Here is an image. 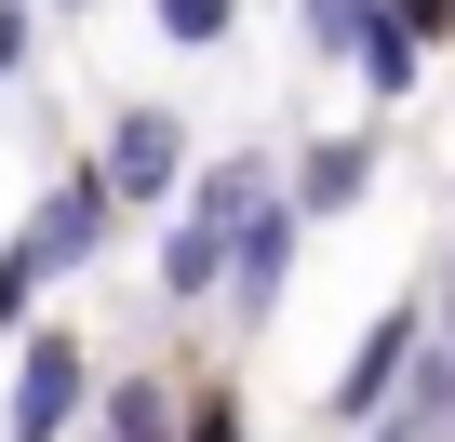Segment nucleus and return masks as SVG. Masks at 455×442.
<instances>
[{"label":"nucleus","instance_id":"12","mask_svg":"<svg viewBox=\"0 0 455 442\" xmlns=\"http://www.w3.org/2000/svg\"><path fill=\"white\" fill-rule=\"evenodd\" d=\"M308 28H322L335 54H362V41H375V0H308Z\"/></svg>","mask_w":455,"mask_h":442},{"label":"nucleus","instance_id":"5","mask_svg":"<svg viewBox=\"0 0 455 442\" xmlns=\"http://www.w3.org/2000/svg\"><path fill=\"white\" fill-rule=\"evenodd\" d=\"M402 375H415V309H375V322H362V349H348V375H335V415H362V429H375V415L402 402Z\"/></svg>","mask_w":455,"mask_h":442},{"label":"nucleus","instance_id":"9","mask_svg":"<svg viewBox=\"0 0 455 442\" xmlns=\"http://www.w3.org/2000/svg\"><path fill=\"white\" fill-rule=\"evenodd\" d=\"M161 429H174V389H161V375L108 389V442H161Z\"/></svg>","mask_w":455,"mask_h":442},{"label":"nucleus","instance_id":"15","mask_svg":"<svg viewBox=\"0 0 455 442\" xmlns=\"http://www.w3.org/2000/svg\"><path fill=\"white\" fill-rule=\"evenodd\" d=\"M188 442H242V415H228V402H201V415H188Z\"/></svg>","mask_w":455,"mask_h":442},{"label":"nucleus","instance_id":"2","mask_svg":"<svg viewBox=\"0 0 455 442\" xmlns=\"http://www.w3.org/2000/svg\"><path fill=\"white\" fill-rule=\"evenodd\" d=\"M174 161H188V121H174V108H121V121H108V161H94L108 214H121V201H161Z\"/></svg>","mask_w":455,"mask_h":442},{"label":"nucleus","instance_id":"13","mask_svg":"<svg viewBox=\"0 0 455 442\" xmlns=\"http://www.w3.org/2000/svg\"><path fill=\"white\" fill-rule=\"evenodd\" d=\"M28 41H41V14H28V0H0V94H14V68H28Z\"/></svg>","mask_w":455,"mask_h":442},{"label":"nucleus","instance_id":"18","mask_svg":"<svg viewBox=\"0 0 455 442\" xmlns=\"http://www.w3.org/2000/svg\"><path fill=\"white\" fill-rule=\"evenodd\" d=\"M68 14H81V0H68Z\"/></svg>","mask_w":455,"mask_h":442},{"label":"nucleus","instance_id":"11","mask_svg":"<svg viewBox=\"0 0 455 442\" xmlns=\"http://www.w3.org/2000/svg\"><path fill=\"white\" fill-rule=\"evenodd\" d=\"M348 68H362V81H375V94H415V41H402V28H388V14H375V41H362V54H348Z\"/></svg>","mask_w":455,"mask_h":442},{"label":"nucleus","instance_id":"6","mask_svg":"<svg viewBox=\"0 0 455 442\" xmlns=\"http://www.w3.org/2000/svg\"><path fill=\"white\" fill-rule=\"evenodd\" d=\"M362 188H375V148H362V134H322V148L295 161V214H348Z\"/></svg>","mask_w":455,"mask_h":442},{"label":"nucleus","instance_id":"8","mask_svg":"<svg viewBox=\"0 0 455 442\" xmlns=\"http://www.w3.org/2000/svg\"><path fill=\"white\" fill-rule=\"evenodd\" d=\"M255 201H268V161H214L188 214H201V229H242V214H255Z\"/></svg>","mask_w":455,"mask_h":442},{"label":"nucleus","instance_id":"17","mask_svg":"<svg viewBox=\"0 0 455 442\" xmlns=\"http://www.w3.org/2000/svg\"><path fill=\"white\" fill-rule=\"evenodd\" d=\"M375 442H415V429H402V415H388V429H375Z\"/></svg>","mask_w":455,"mask_h":442},{"label":"nucleus","instance_id":"14","mask_svg":"<svg viewBox=\"0 0 455 442\" xmlns=\"http://www.w3.org/2000/svg\"><path fill=\"white\" fill-rule=\"evenodd\" d=\"M28 295H41V282H28V255H14V242H0V335H14V322H28Z\"/></svg>","mask_w":455,"mask_h":442},{"label":"nucleus","instance_id":"10","mask_svg":"<svg viewBox=\"0 0 455 442\" xmlns=\"http://www.w3.org/2000/svg\"><path fill=\"white\" fill-rule=\"evenodd\" d=\"M148 14H161V41H188V54H201V41L242 28V0H148Z\"/></svg>","mask_w":455,"mask_h":442},{"label":"nucleus","instance_id":"7","mask_svg":"<svg viewBox=\"0 0 455 442\" xmlns=\"http://www.w3.org/2000/svg\"><path fill=\"white\" fill-rule=\"evenodd\" d=\"M228 282V229H201V214H174V229H161V295L188 309V295H214Z\"/></svg>","mask_w":455,"mask_h":442},{"label":"nucleus","instance_id":"16","mask_svg":"<svg viewBox=\"0 0 455 442\" xmlns=\"http://www.w3.org/2000/svg\"><path fill=\"white\" fill-rule=\"evenodd\" d=\"M442 335H455V295H442ZM442 362H455V349H442Z\"/></svg>","mask_w":455,"mask_h":442},{"label":"nucleus","instance_id":"4","mask_svg":"<svg viewBox=\"0 0 455 442\" xmlns=\"http://www.w3.org/2000/svg\"><path fill=\"white\" fill-rule=\"evenodd\" d=\"M108 242V188L94 174H68V188H41V214L14 229V255H28V282H54V269H81Z\"/></svg>","mask_w":455,"mask_h":442},{"label":"nucleus","instance_id":"1","mask_svg":"<svg viewBox=\"0 0 455 442\" xmlns=\"http://www.w3.org/2000/svg\"><path fill=\"white\" fill-rule=\"evenodd\" d=\"M81 389H94L81 335H28V349H14V415H0V442H54V429L81 415Z\"/></svg>","mask_w":455,"mask_h":442},{"label":"nucleus","instance_id":"3","mask_svg":"<svg viewBox=\"0 0 455 442\" xmlns=\"http://www.w3.org/2000/svg\"><path fill=\"white\" fill-rule=\"evenodd\" d=\"M295 229H308V214H295L282 188L242 214V229H228V295H242L255 322H268V309H282V282H295Z\"/></svg>","mask_w":455,"mask_h":442}]
</instances>
